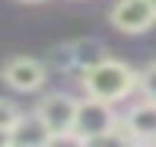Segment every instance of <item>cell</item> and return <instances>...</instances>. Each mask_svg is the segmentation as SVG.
<instances>
[{
  "mask_svg": "<svg viewBox=\"0 0 156 147\" xmlns=\"http://www.w3.org/2000/svg\"><path fill=\"white\" fill-rule=\"evenodd\" d=\"M134 83H137L134 71L127 64H121V61L99 58L96 64L83 67V86H86V93L96 96V99H102V102L124 99V96L134 90Z\"/></svg>",
  "mask_w": 156,
  "mask_h": 147,
  "instance_id": "cell-1",
  "label": "cell"
},
{
  "mask_svg": "<svg viewBox=\"0 0 156 147\" xmlns=\"http://www.w3.org/2000/svg\"><path fill=\"white\" fill-rule=\"evenodd\" d=\"M115 122L118 118L112 115V102H102L96 96H89V99L76 102L70 138H76V141H99V138H105L115 128Z\"/></svg>",
  "mask_w": 156,
  "mask_h": 147,
  "instance_id": "cell-2",
  "label": "cell"
},
{
  "mask_svg": "<svg viewBox=\"0 0 156 147\" xmlns=\"http://www.w3.org/2000/svg\"><path fill=\"white\" fill-rule=\"evenodd\" d=\"M156 23V0H118L112 6V26L118 32H147Z\"/></svg>",
  "mask_w": 156,
  "mask_h": 147,
  "instance_id": "cell-3",
  "label": "cell"
},
{
  "mask_svg": "<svg viewBox=\"0 0 156 147\" xmlns=\"http://www.w3.org/2000/svg\"><path fill=\"white\" fill-rule=\"evenodd\" d=\"M73 115H76V99L67 96V93H54V96H48V99L38 106V118L48 125L51 141L70 134V128H73Z\"/></svg>",
  "mask_w": 156,
  "mask_h": 147,
  "instance_id": "cell-4",
  "label": "cell"
},
{
  "mask_svg": "<svg viewBox=\"0 0 156 147\" xmlns=\"http://www.w3.org/2000/svg\"><path fill=\"white\" fill-rule=\"evenodd\" d=\"M3 80L19 93H32V90H38L45 83V64L32 61V58H13L3 67Z\"/></svg>",
  "mask_w": 156,
  "mask_h": 147,
  "instance_id": "cell-5",
  "label": "cell"
},
{
  "mask_svg": "<svg viewBox=\"0 0 156 147\" xmlns=\"http://www.w3.org/2000/svg\"><path fill=\"white\" fill-rule=\"evenodd\" d=\"M48 141H51V131H48V125L38 115L35 118L19 115L10 128V144H48Z\"/></svg>",
  "mask_w": 156,
  "mask_h": 147,
  "instance_id": "cell-6",
  "label": "cell"
},
{
  "mask_svg": "<svg viewBox=\"0 0 156 147\" xmlns=\"http://www.w3.org/2000/svg\"><path fill=\"white\" fill-rule=\"evenodd\" d=\"M124 125L131 128L134 138H156V102L147 99L140 106H134Z\"/></svg>",
  "mask_w": 156,
  "mask_h": 147,
  "instance_id": "cell-7",
  "label": "cell"
},
{
  "mask_svg": "<svg viewBox=\"0 0 156 147\" xmlns=\"http://www.w3.org/2000/svg\"><path fill=\"white\" fill-rule=\"evenodd\" d=\"M140 90L147 93V99L156 102V64H150L144 74H140Z\"/></svg>",
  "mask_w": 156,
  "mask_h": 147,
  "instance_id": "cell-8",
  "label": "cell"
},
{
  "mask_svg": "<svg viewBox=\"0 0 156 147\" xmlns=\"http://www.w3.org/2000/svg\"><path fill=\"white\" fill-rule=\"evenodd\" d=\"M19 118L16 106H13L10 99H0V128H13V122Z\"/></svg>",
  "mask_w": 156,
  "mask_h": 147,
  "instance_id": "cell-9",
  "label": "cell"
},
{
  "mask_svg": "<svg viewBox=\"0 0 156 147\" xmlns=\"http://www.w3.org/2000/svg\"><path fill=\"white\" fill-rule=\"evenodd\" d=\"M10 144V128H0V147Z\"/></svg>",
  "mask_w": 156,
  "mask_h": 147,
  "instance_id": "cell-10",
  "label": "cell"
},
{
  "mask_svg": "<svg viewBox=\"0 0 156 147\" xmlns=\"http://www.w3.org/2000/svg\"><path fill=\"white\" fill-rule=\"evenodd\" d=\"M26 3H38V0H26Z\"/></svg>",
  "mask_w": 156,
  "mask_h": 147,
  "instance_id": "cell-11",
  "label": "cell"
}]
</instances>
